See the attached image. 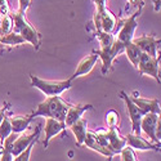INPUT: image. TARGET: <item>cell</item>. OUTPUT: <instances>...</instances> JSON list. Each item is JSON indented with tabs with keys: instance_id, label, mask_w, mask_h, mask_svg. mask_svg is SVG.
<instances>
[{
	"instance_id": "6da1fadb",
	"label": "cell",
	"mask_w": 161,
	"mask_h": 161,
	"mask_svg": "<svg viewBox=\"0 0 161 161\" xmlns=\"http://www.w3.org/2000/svg\"><path fill=\"white\" fill-rule=\"evenodd\" d=\"M70 104L66 103L59 96H52L45 98L42 103H39L36 110L31 114V117H37V116H44V117H53L64 121L66 112L69 110Z\"/></svg>"
},
{
	"instance_id": "7a4b0ae2",
	"label": "cell",
	"mask_w": 161,
	"mask_h": 161,
	"mask_svg": "<svg viewBox=\"0 0 161 161\" xmlns=\"http://www.w3.org/2000/svg\"><path fill=\"white\" fill-rule=\"evenodd\" d=\"M12 19H13V31L19 34L26 40V43H30L35 48V50H39L40 45H42V35L26 19L23 13L16 10L12 14Z\"/></svg>"
},
{
	"instance_id": "3957f363",
	"label": "cell",
	"mask_w": 161,
	"mask_h": 161,
	"mask_svg": "<svg viewBox=\"0 0 161 161\" xmlns=\"http://www.w3.org/2000/svg\"><path fill=\"white\" fill-rule=\"evenodd\" d=\"M30 80H31V85L35 86L36 89H39L47 97L61 96L62 93L71 89L72 81H74L72 77H69L66 80H61V81H50V80L40 79L32 74L30 75Z\"/></svg>"
},
{
	"instance_id": "277c9868",
	"label": "cell",
	"mask_w": 161,
	"mask_h": 161,
	"mask_svg": "<svg viewBox=\"0 0 161 161\" xmlns=\"http://www.w3.org/2000/svg\"><path fill=\"white\" fill-rule=\"evenodd\" d=\"M142 9L143 8H138L136 12L133 13L130 17H126L124 19H121L120 22L116 23V32L114 35L115 39H117L119 42H121L124 44L131 42L134 39V34H136V30L138 27V22H137V18L141 16L142 13Z\"/></svg>"
},
{
	"instance_id": "5b68a950",
	"label": "cell",
	"mask_w": 161,
	"mask_h": 161,
	"mask_svg": "<svg viewBox=\"0 0 161 161\" xmlns=\"http://www.w3.org/2000/svg\"><path fill=\"white\" fill-rule=\"evenodd\" d=\"M124 48H125V44L119 42L117 39H115L111 45L101 47L98 50H96L99 56V59L102 61V74L103 75H107L110 72V70L112 69L114 59L117 57V54L124 52Z\"/></svg>"
},
{
	"instance_id": "8992f818",
	"label": "cell",
	"mask_w": 161,
	"mask_h": 161,
	"mask_svg": "<svg viewBox=\"0 0 161 161\" xmlns=\"http://www.w3.org/2000/svg\"><path fill=\"white\" fill-rule=\"evenodd\" d=\"M141 131H143L152 142L160 144V114L146 112L141 120Z\"/></svg>"
},
{
	"instance_id": "52a82bcc",
	"label": "cell",
	"mask_w": 161,
	"mask_h": 161,
	"mask_svg": "<svg viewBox=\"0 0 161 161\" xmlns=\"http://www.w3.org/2000/svg\"><path fill=\"white\" fill-rule=\"evenodd\" d=\"M137 70L139 71V74L142 76L148 75V76L153 77L157 83H160V58L151 57L150 54L142 52Z\"/></svg>"
},
{
	"instance_id": "ba28073f",
	"label": "cell",
	"mask_w": 161,
	"mask_h": 161,
	"mask_svg": "<svg viewBox=\"0 0 161 161\" xmlns=\"http://www.w3.org/2000/svg\"><path fill=\"white\" fill-rule=\"evenodd\" d=\"M120 96H121V98L124 99L125 106H126V111H128L130 123H131V133L141 134V120H142L144 112L131 101L130 96H128L125 92H121L120 93Z\"/></svg>"
},
{
	"instance_id": "9c48e42d",
	"label": "cell",
	"mask_w": 161,
	"mask_h": 161,
	"mask_svg": "<svg viewBox=\"0 0 161 161\" xmlns=\"http://www.w3.org/2000/svg\"><path fill=\"white\" fill-rule=\"evenodd\" d=\"M131 42L136 44L142 52L150 54L151 57H155V58H160L158 56V52H160V37L157 36H139V37H136L131 40Z\"/></svg>"
},
{
	"instance_id": "30bf717a",
	"label": "cell",
	"mask_w": 161,
	"mask_h": 161,
	"mask_svg": "<svg viewBox=\"0 0 161 161\" xmlns=\"http://www.w3.org/2000/svg\"><path fill=\"white\" fill-rule=\"evenodd\" d=\"M93 22H94L97 31H104V32H111L112 34L116 29L117 19L112 14V12L107 8L102 13H94Z\"/></svg>"
},
{
	"instance_id": "8fae6325",
	"label": "cell",
	"mask_w": 161,
	"mask_h": 161,
	"mask_svg": "<svg viewBox=\"0 0 161 161\" xmlns=\"http://www.w3.org/2000/svg\"><path fill=\"white\" fill-rule=\"evenodd\" d=\"M40 131H42V126L37 125L36 130L34 133H31V134H27V133H25V131L19 133L18 136H17V138L14 139V142H13L12 148H10V152H12L13 157H16L18 153H21L34 139L39 138L40 137Z\"/></svg>"
},
{
	"instance_id": "7c38bea8",
	"label": "cell",
	"mask_w": 161,
	"mask_h": 161,
	"mask_svg": "<svg viewBox=\"0 0 161 161\" xmlns=\"http://www.w3.org/2000/svg\"><path fill=\"white\" fill-rule=\"evenodd\" d=\"M126 139V144L129 147H131L133 150H138V151H158L160 144H153L151 142H148L147 139H144L141 134H134V133H129L125 137Z\"/></svg>"
},
{
	"instance_id": "4fadbf2b",
	"label": "cell",
	"mask_w": 161,
	"mask_h": 161,
	"mask_svg": "<svg viewBox=\"0 0 161 161\" xmlns=\"http://www.w3.org/2000/svg\"><path fill=\"white\" fill-rule=\"evenodd\" d=\"M104 134H106V138H107V146L108 148L117 155L120 151H121L123 147L126 146V139L125 137H123L120 131L117 130V128H108V129H104Z\"/></svg>"
},
{
	"instance_id": "5bb4252c",
	"label": "cell",
	"mask_w": 161,
	"mask_h": 161,
	"mask_svg": "<svg viewBox=\"0 0 161 161\" xmlns=\"http://www.w3.org/2000/svg\"><path fill=\"white\" fill-rule=\"evenodd\" d=\"M66 124L64 121H61V120L53 119V117H47L45 120V126H44V134H45V139H44V148H47L50 139L53 137L58 136L61 131H63L66 129Z\"/></svg>"
},
{
	"instance_id": "9a60e30c",
	"label": "cell",
	"mask_w": 161,
	"mask_h": 161,
	"mask_svg": "<svg viewBox=\"0 0 161 161\" xmlns=\"http://www.w3.org/2000/svg\"><path fill=\"white\" fill-rule=\"evenodd\" d=\"M98 59H99V56H98V53H97V52H93L92 54L85 56L81 61L79 62V64H77V67H76V70H75V72L72 74L71 77L75 80L76 77L88 75L93 69H94V66H96V63H97Z\"/></svg>"
},
{
	"instance_id": "2e32d148",
	"label": "cell",
	"mask_w": 161,
	"mask_h": 161,
	"mask_svg": "<svg viewBox=\"0 0 161 161\" xmlns=\"http://www.w3.org/2000/svg\"><path fill=\"white\" fill-rule=\"evenodd\" d=\"M130 98L144 114L146 112H155V114H160L161 112V110H160V101L157 98H153V99L142 98V97H139V94L137 96V93H134L133 97H130Z\"/></svg>"
},
{
	"instance_id": "e0dca14e",
	"label": "cell",
	"mask_w": 161,
	"mask_h": 161,
	"mask_svg": "<svg viewBox=\"0 0 161 161\" xmlns=\"http://www.w3.org/2000/svg\"><path fill=\"white\" fill-rule=\"evenodd\" d=\"M93 108L92 104H72L69 107V110L66 112V117H64V124L69 128L71 124H74L76 120H79L80 117H83L84 112L89 111Z\"/></svg>"
},
{
	"instance_id": "ac0fdd59",
	"label": "cell",
	"mask_w": 161,
	"mask_h": 161,
	"mask_svg": "<svg viewBox=\"0 0 161 161\" xmlns=\"http://www.w3.org/2000/svg\"><path fill=\"white\" fill-rule=\"evenodd\" d=\"M83 144H85L88 148H92L93 151H97L98 153H101V155H103V156H106V157H108V158H111V157L115 156V153H114L111 150H108L107 147L102 146V144L97 141L94 131H89V130L86 131V136H85V139H84V143H83Z\"/></svg>"
},
{
	"instance_id": "d6986e66",
	"label": "cell",
	"mask_w": 161,
	"mask_h": 161,
	"mask_svg": "<svg viewBox=\"0 0 161 161\" xmlns=\"http://www.w3.org/2000/svg\"><path fill=\"white\" fill-rule=\"evenodd\" d=\"M69 128L74 133V136L76 138L77 146H83L84 139H85V136H86V131H88V121H86L85 119L80 117L79 120H76L74 124H71Z\"/></svg>"
},
{
	"instance_id": "ffe728a7",
	"label": "cell",
	"mask_w": 161,
	"mask_h": 161,
	"mask_svg": "<svg viewBox=\"0 0 161 161\" xmlns=\"http://www.w3.org/2000/svg\"><path fill=\"white\" fill-rule=\"evenodd\" d=\"M10 119V124H12V130L13 133H22L25 130H27L30 123L34 120V117H31V115H26V116H13L9 117Z\"/></svg>"
},
{
	"instance_id": "44dd1931",
	"label": "cell",
	"mask_w": 161,
	"mask_h": 161,
	"mask_svg": "<svg viewBox=\"0 0 161 161\" xmlns=\"http://www.w3.org/2000/svg\"><path fill=\"white\" fill-rule=\"evenodd\" d=\"M26 43V40L17 32L10 31L8 34H0V44L7 47H17Z\"/></svg>"
},
{
	"instance_id": "7402d4cb",
	"label": "cell",
	"mask_w": 161,
	"mask_h": 161,
	"mask_svg": "<svg viewBox=\"0 0 161 161\" xmlns=\"http://www.w3.org/2000/svg\"><path fill=\"white\" fill-rule=\"evenodd\" d=\"M124 52H125V54L128 57V59L130 61V63L136 67L137 69V66H138V62H139V57H141V53L142 50L134 44L133 42H129L125 44V48H124Z\"/></svg>"
},
{
	"instance_id": "603a6c76",
	"label": "cell",
	"mask_w": 161,
	"mask_h": 161,
	"mask_svg": "<svg viewBox=\"0 0 161 161\" xmlns=\"http://www.w3.org/2000/svg\"><path fill=\"white\" fill-rule=\"evenodd\" d=\"M12 124H10V119L8 116H5L2 123H0V143H2L9 134L12 133Z\"/></svg>"
},
{
	"instance_id": "cb8c5ba5",
	"label": "cell",
	"mask_w": 161,
	"mask_h": 161,
	"mask_svg": "<svg viewBox=\"0 0 161 161\" xmlns=\"http://www.w3.org/2000/svg\"><path fill=\"white\" fill-rule=\"evenodd\" d=\"M96 37L98 39L101 47H108L114 43V40H115V37L111 32H104V31H97Z\"/></svg>"
},
{
	"instance_id": "d4e9b609",
	"label": "cell",
	"mask_w": 161,
	"mask_h": 161,
	"mask_svg": "<svg viewBox=\"0 0 161 161\" xmlns=\"http://www.w3.org/2000/svg\"><path fill=\"white\" fill-rule=\"evenodd\" d=\"M0 30L2 34H8L13 31V19H12V13L5 16H0Z\"/></svg>"
},
{
	"instance_id": "484cf974",
	"label": "cell",
	"mask_w": 161,
	"mask_h": 161,
	"mask_svg": "<svg viewBox=\"0 0 161 161\" xmlns=\"http://www.w3.org/2000/svg\"><path fill=\"white\" fill-rule=\"evenodd\" d=\"M119 155H120V160H123V161H136L137 160L136 152H134V150L131 147H129L128 144L125 147H123L121 151L119 152Z\"/></svg>"
},
{
	"instance_id": "4316f807",
	"label": "cell",
	"mask_w": 161,
	"mask_h": 161,
	"mask_svg": "<svg viewBox=\"0 0 161 161\" xmlns=\"http://www.w3.org/2000/svg\"><path fill=\"white\" fill-rule=\"evenodd\" d=\"M37 139H39V138L34 139V141H32L27 147H26V148H25L21 153H18L13 160H16V161H29V160H30V156H31V151H32V148H34L35 143L37 142Z\"/></svg>"
},
{
	"instance_id": "83f0119b",
	"label": "cell",
	"mask_w": 161,
	"mask_h": 161,
	"mask_svg": "<svg viewBox=\"0 0 161 161\" xmlns=\"http://www.w3.org/2000/svg\"><path fill=\"white\" fill-rule=\"evenodd\" d=\"M106 123L110 128L117 126V124H119V114L116 111H114V110L108 111L106 114Z\"/></svg>"
},
{
	"instance_id": "f1b7e54d",
	"label": "cell",
	"mask_w": 161,
	"mask_h": 161,
	"mask_svg": "<svg viewBox=\"0 0 161 161\" xmlns=\"http://www.w3.org/2000/svg\"><path fill=\"white\" fill-rule=\"evenodd\" d=\"M96 7V13H102L104 9H107V0H92Z\"/></svg>"
},
{
	"instance_id": "f546056e",
	"label": "cell",
	"mask_w": 161,
	"mask_h": 161,
	"mask_svg": "<svg viewBox=\"0 0 161 161\" xmlns=\"http://www.w3.org/2000/svg\"><path fill=\"white\" fill-rule=\"evenodd\" d=\"M30 5H31V0H18V12L25 14L30 8Z\"/></svg>"
},
{
	"instance_id": "4dcf8cb0",
	"label": "cell",
	"mask_w": 161,
	"mask_h": 161,
	"mask_svg": "<svg viewBox=\"0 0 161 161\" xmlns=\"http://www.w3.org/2000/svg\"><path fill=\"white\" fill-rule=\"evenodd\" d=\"M5 14H10L8 0H0V16H5Z\"/></svg>"
},
{
	"instance_id": "1f68e13d",
	"label": "cell",
	"mask_w": 161,
	"mask_h": 161,
	"mask_svg": "<svg viewBox=\"0 0 161 161\" xmlns=\"http://www.w3.org/2000/svg\"><path fill=\"white\" fill-rule=\"evenodd\" d=\"M129 4L137 7V8H143L144 7V0H128Z\"/></svg>"
},
{
	"instance_id": "d6a6232c",
	"label": "cell",
	"mask_w": 161,
	"mask_h": 161,
	"mask_svg": "<svg viewBox=\"0 0 161 161\" xmlns=\"http://www.w3.org/2000/svg\"><path fill=\"white\" fill-rule=\"evenodd\" d=\"M7 110H8V107H3V108L0 110V123H2V120L7 116V115H5V111H7Z\"/></svg>"
}]
</instances>
